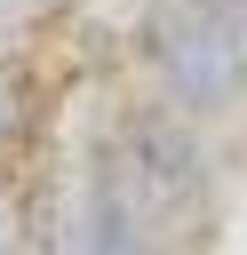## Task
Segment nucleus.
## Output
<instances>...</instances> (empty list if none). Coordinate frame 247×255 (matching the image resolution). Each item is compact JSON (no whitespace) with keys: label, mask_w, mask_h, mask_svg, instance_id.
Here are the masks:
<instances>
[{"label":"nucleus","mask_w":247,"mask_h":255,"mask_svg":"<svg viewBox=\"0 0 247 255\" xmlns=\"http://www.w3.org/2000/svg\"><path fill=\"white\" fill-rule=\"evenodd\" d=\"M143 56L183 120H215L247 88V0H151Z\"/></svg>","instance_id":"nucleus-1"},{"label":"nucleus","mask_w":247,"mask_h":255,"mask_svg":"<svg viewBox=\"0 0 247 255\" xmlns=\"http://www.w3.org/2000/svg\"><path fill=\"white\" fill-rule=\"evenodd\" d=\"M120 175L135 183V199L151 207V215H183V207H199L207 199V135H199V120H183V112H135L127 120V135H120Z\"/></svg>","instance_id":"nucleus-2"},{"label":"nucleus","mask_w":247,"mask_h":255,"mask_svg":"<svg viewBox=\"0 0 247 255\" xmlns=\"http://www.w3.org/2000/svg\"><path fill=\"white\" fill-rule=\"evenodd\" d=\"M0 255H8V239H0Z\"/></svg>","instance_id":"nucleus-3"}]
</instances>
